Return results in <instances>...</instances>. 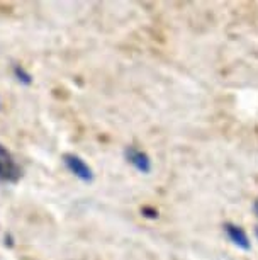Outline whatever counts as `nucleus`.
Returning <instances> with one entry per match:
<instances>
[{"instance_id": "1", "label": "nucleus", "mask_w": 258, "mask_h": 260, "mask_svg": "<svg viewBox=\"0 0 258 260\" xmlns=\"http://www.w3.org/2000/svg\"><path fill=\"white\" fill-rule=\"evenodd\" d=\"M21 177H22L21 167L14 160L11 151L0 143V180H2V182L14 184Z\"/></svg>"}, {"instance_id": "2", "label": "nucleus", "mask_w": 258, "mask_h": 260, "mask_svg": "<svg viewBox=\"0 0 258 260\" xmlns=\"http://www.w3.org/2000/svg\"><path fill=\"white\" fill-rule=\"evenodd\" d=\"M63 164H65L66 169L70 170L75 177H79L82 182H92V180H94V172H92L89 164H87L82 156L75 153H65L63 155Z\"/></svg>"}, {"instance_id": "3", "label": "nucleus", "mask_w": 258, "mask_h": 260, "mask_svg": "<svg viewBox=\"0 0 258 260\" xmlns=\"http://www.w3.org/2000/svg\"><path fill=\"white\" fill-rule=\"evenodd\" d=\"M124 156L128 160V164L133 165L141 174H150L152 172V158L143 150L136 148V146H128L124 150Z\"/></svg>"}, {"instance_id": "4", "label": "nucleus", "mask_w": 258, "mask_h": 260, "mask_svg": "<svg viewBox=\"0 0 258 260\" xmlns=\"http://www.w3.org/2000/svg\"><path fill=\"white\" fill-rule=\"evenodd\" d=\"M223 228H225V233L228 235L230 242L235 245V247L241 248V250H250L251 248L250 238H248L246 232L241 226H238V224H233V223H226Z\"/></svg>"}, {"instance_id": "5", "label": "nucleus", "mask_w": 258, "mask_h": 260, "mask_svg": "<svg viewBox=\"0 0 258 260\" xmlns=\"http://www.w3.org/2000/svg\"><path fill=\"white\" fill-rule=\"evenodd\" d=\"M14 75H16L17 80L21 83H24V85H31V83H32V75L21 65L14 67Z\"/></svg>"}, {"instance_id": "6", "label": "nucleus", "mask_w": 258, "mask_h": 260, "mask_svg": "<svg viewBox=\"0 0 258 260\" xmlns=\"http://www.w3.org/2000/svg\"><path fill=\"white\" fill-rule=\"evenodd\" d=\"M141 213H143L146 218H152V219H157L158 218V211L157 209H152V208H143V209H141Z\"/></svg>"}, {"instance_id": "7", "label": "nucleus", "mask_w": 258, "mask_h": 260, "mask_svg": "<svg viewBox=\"0 0 258 260\" xmlns=\"http://www.w3.org/2000/svg\"><path fill=\"white\" fill-rule=\"evenodd\" d=\"M253 211H255V214H256V218H258V199L255 201V204H253Z\"/></svg>"}, {"instance_id": "8", "label": "nucleus", "mask_w": 258, "mask_h": 260, "mask_svg": "<svg viewBox=\"0 0 258 260\" xmlns=\"http://www.w3.org/2000/svg\"><path fill=\"white\" fill-rule=\"evenodd\" d=\"M256 238H258V228H256Z\"/></svg>"}]
</instances>
